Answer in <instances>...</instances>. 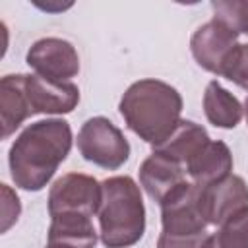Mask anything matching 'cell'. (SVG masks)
Instances as JSON below:
<instances>
[{"instance_id": "8992f818", "label": "cell", "mask_w": 248, "mask_h": 248, "mask_svg": "<svg viewBox=\"0 0 248 248\" xmlns=\"http://www.w3.org/2000/svg\"><path fill=\"white\" fill-rule=\"evenodd\" d=\"M103 198V186L97 178L83 172H68L62 174L48 190V215L62 213H78L85 217H93L99 211Z\"/></svg>"}, {"instance_id": "3957f363", "label": "cell", "mask_w": 248, "mask_h": 248, "mask_svg": "<svg viewBox=\"0 0 248 248\" xmlns=\"http://www.w3.org/2000/svg\"><path fill=\"white\" fill-rule=\"evenodd\" d=\"M99 205L101 242L107 248H130L145 232V205L141 190L130 176H110L101 182Z\"/></svg>"}, {"instance_id": "9c48e42d", "label": "cell", "mask_w": 248, "mask_h": 248, "mask_svg": "<svg viewBox=\"0 0 248 248\" xmlns=\"http://www.w3.org/2000/svg\"><path fill=\"white\" fill-rule=\"evenodd\" d=\"M23 89L31 114H68L79 103V89L72 81H52L37 74H23Z\"/></svg>"}, {"instance_id": "4fadbf2b", "label": "cell", "mask_w": 248, "mask_h": 248, "mask_svg": "<svg viewBox=\"0 0 248 248\" xmlns=\"http://www.w3.org/2000/svg\"><path fill=\"white\" fill-rule=\"evenodd\" d=\"M97 231L91 217L78 213H62L50 217L46 246L52 248H95Z\"/></svg>"}, {"instance_id": "30bf717a", "label": "cell", "mask_w": 248, "mask_h": 248, "mask_svg": "<svg viewBox=\"0 0 248 248\" xmlns=\"http://www.w3.org/2000/svg\"><path fill=\"white\" fill-rule=\"evenodd\" d=\"M202 205L209 225H223L232 215L248 207V186L242 176L229 174L227 178L202 186Z\"/></svg>"}, {"instance_id": "603a6c76", "label": "cell", "mask_w": 248, "mask_h": 248, "mask_svg": "<svg viewBox=\"0 0 248 248\" xmlns=\"http://www.w3.org/2000/svg\"><path fill=\"white\" fill-rule=\"evenodd\" d=\"M244 112H246V122H248V99H246V103H244Z\"/></svg>"}, {"instance_id": "5bb4252c", "label": "cell", "mask_w": 248, "mask_h": 248, "mask_svg": "<svg viewBox=\"0 0 248 248\" xmlns=\"http://www.w3.org/2000/svg\"><path fill=\"white\" fill-rule=\"evenodd\" d=\"M0 108L2 138L8 140L25 118L33 116L23 89V74H8L0 79Z\"/></svg>"}, {"instance_id": "cb8c5ba5", "label": "cell", "mask_w": 248, "mask_h": 248, "mask_svg": "<svg viewBox=\"0 0 248 248\" xmlns=\"http://www.w3.org/2000/svg\"><path fill=\"white\" fill-rule=\"evenodd\" d=\"M46 248H52V246H46Z\"/></svg>"}, {"instance_id": "9a60e30c", "label": "cell", "mask_w": 248, "mask_h": 248, "mask_svg": "<svg viewBox=\"0 0 248 248\" xmlns=\"http://www.w3.org/2000/svg\"><path fill=\"white\" fill-rule=\"evenodd\" d=\"M209 141L207 130L194 122V120H180L178 126L174 128V132L157 147H153L155 153H161L176 163H180L182 167H186V163Z\"/></svg>"}, {"instance_id": "7a4b0ae2", "label": "cell", "mask_w": 248, "mask_h": 248, "mask_svg": "<svg viewBox=\"0 0 248 248\" xmlns=\"http://www.w3.org/2000/svg\"><path fill=\"white\" fill-rule=\"evenodd\" d=\"M118 108L126 126L151 147L163 143L182 120L178 89L153 78L134 81L124 91Z\"/></svg>"}, {"instance_id": "7c38bea8", "label": "cell", "mask_w": 248, "mask_h": 248, "mask_svg": "<svg viewBox=\"0 0 248 248\" xmlns=\"http://www.w3.org/2000/svg\"><path fill=\"white\" fill-rule=\"evenodd\" d=\"M192 182L200 186L215 184L227 178L232 170V153L225 141L209 140L184 167Z\"/></svg>"}, {"instance_id": "ac0fdd59", "label": "cell", "mask_w": 248, "mask_h": 248, "mask_svg": "<svg viewBox=\"0 0 248 248\" xmlns=\"http://www.w3.org/2000/svg\"><path fill=\"white\" fill-rule=\"evenodd\" d=\"M211 236L217 248H248V207L225 221Z\"/></svg>"}, {"instance_id": "6da1fadb", "label": "cell", "mask_w": 248, "mask_h": 248, "mask_svg": "<svg viewBox=\"0 0 248 248\" xmlns=\"http://www.w3.org/2000/svg\"><path fill=\"white\" fill-rule=\"evenodd\" d=\"M72 128L64 118L29 124L12 143L8 165L12 180L27 192L43 190L72 149Z\"/></svg>"}, {"instance_id": "5b68a950", "label": "cell", "mask_w": 248, "mask_h": 248, "mask_svg": "<svg viewBox=\"0 0 248 248\" xmlns=\"http://www.w3.org/2000/svg\"><path fill=\"white\" fill-rule=\"evenodd\" d=\"M161 232L170 236H196L207 232V219L202 205V186L182 182L161 203Z\"/></svg>"}, {"instance_id": "7402d4cb", "label": "cell", "mask_w": 248, "mask_h": 248, "mask_svg": "<svg viewBox=\"0 0 248 248\" xmlns=\"http://www.w3.org/2000/svg\"><path fill=\"white\" fill-rule=\"evenodd\" d=\"M203 248H217V244H215V240H213V236H211V234H209V238L205 240Z\"/></svg>"}, {"instance_id": "44dd1931", "label": "cell", "mask_w": 248, "mask_h": 248, "mask_svg": "<svg viewBox=\"0 0 248 248\" xmlns=\"http://www.w3.org/2000/svg\"><path fill=\"white\" fill-rule=\"evenodd\" d=\"M207 238H209L207 232L196 236H170L161 232L157 238V248H203Z\"/></svg>"}, {"instance_id": "d6986e66", "label": "cell", "mask_w": 248, "mask_h": 248, "mask_svg": "<svg viewBox=\"0 0 248 248\" xmlns=\"http://www.w3.org/2000/svg\"><path fill=\"white\" fill-rule=\"evenodd\" d=\"M223 78L248 91V43H238V46L232 50L223 70Z\"/></svg>"}, {"instance_id": "ba28073f", "label": "cell", "mask_w": 248, "mask_h": 248, "mask_svg": "<svg viewBox=\"0 0 248 248\" xmlns=\"http://www.w3.org/2000/svg\"><path fill=\"white\" fill-rule=\"evenodd\" d=\"M236 46L238 35L215 19L200 25L190 39L194 60L215 76H223V70Z\"/></svg>"}, {"instance_id": "8fae6325", "label": "cell", "mask_w": 248, "mask_h": 248, "mask_svg": "<svg viewBox=\"0 0 248 248\" xmlns=\"http://www.w3.org/2000/svg\"><path fill=\"white\" fill-rule=\"evenodd\" d=\"M138 174L141 188L157 203H161L172 190H176L182 182H186L184 167L155 151L140 165Z\"/></svg>"}, {"instance_id": "e0dca14e", "label": "cell", "mask_w": 248, "mask_h": 248, "mask_svg": "<svg viewBox=\"0 0 248 248\" xmlns=\"http://www.w3.org/2000/svg\"><path fill=\"white\" fill-rule=\"evenodd\" d=\"M211 10L215 21L236 35H248V0H213Z\"/></svg>"}, {"instance_id": "2e32d148", "label": "cell", "mask_w": 248, "mask_h": 248, "mask_svg": "<svg viewBox=\"0 0 248 248\" xmlns=\"http://www.w3.org/2000/svg\"><path fill=\"white\" fill-rule=\"evenodd\" d=\"M203 112L209 124L215 128L231 130L242 120L244 107L217 79H211L203 91Z\"/></svg>"}, {"instance_id": "52a82bcc", "label": "cell", "mask_w": 248, "mask_h": 248, "mask_svg": "<svg viewBox=\"0 0 248 248\" xmlns=\"http://www.w3.org/2000/svg\"><path fill=\"white\" fill-rule=\"evenodd\" d=\"M29 68L37 76L52 81H70L79 72V56L76 46L58 37H45L35 41L25 56Z\"/></svg>"}, {"instance_id": "277c9868", "label": "cell", "mask_w": 248, "mask_h": 248, "mask_svg": "<svg viewBox=\"0 0 248 248\" xmlns=\"http://www.w3.org/2000/svg\"><path fill=\"white\" fill-rule=\"evenodd\" d=\"M79 155L107 170L120 169L130 157V143L122 130L116 128L105 116H93L85 120L78 132Z\"/></svg>"}, {"instance_id": "ffe728a7", "label": "cell", "mask_w": 248, "mask_h": 248, "mask_svg": "<svg viewBox=\"0 0 248 248\" xmlns=\"http://www.w3.org/2000/svg\"><path fill=\"white\" fill-rule=\"evenodd\" d=\"M0 190H2V232H6L17 221L21 213V203L17 194L8 184H0Z\"/></svg>"}]
</instances>
